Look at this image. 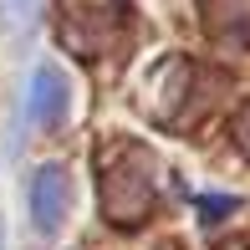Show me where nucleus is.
Returning a JSON list of instances; mask_svg holds the SVG:
<instances>
[{
  "label": "nucleus",
  "mask_w": 250,
  "mask_h": 250,
  "mask_svg": "<svg viewBox=\"0 0 250 250\" xmlns=\"http://www.w3.org/2000/svg\"><path fill=\"white\" fill-rule=\"evenodd\" d=\"M102 214L112 225H143L153 214V168L143 148H123L102 168Z\"/></svg>",
  "instance_id": "1"
},
{
  "label": "nucleus",
  "mask_w": 250,
  "mask_h": 250,
  "mask_svg": "<svg viewBox=\"0 0 250 250\" xmlns=\"http://www.w3.org/2000/svg\"><path fill=\"white\" fill-rule=\"evenodd\" d=\"M66 46L82 56H102L128 36V0H62L56 5Z\"/></svg>",
  "instance_id": "2"
},
{
  "label": "nucleus",
  "mask_w": 250,
  "mask_h": 250,
  "mask_svg": "<svg viewBox=\"0 0 250 250\" xmlns=\"http://www.w3.org/2000/svg\"><path fill=\"white\" fill-rule=\"evenodd\" d=\"M66 194H72V189H66V174L56 164L31 179V220H36V230H56V225H62Z\"/></svg>",
  "instance_id": "3"
},
{
  "label": "nucleus",
  "mask_w": 250,
  "mask_h": 250,
  "mask_svg": "<svg viewBox=\"0 0 250 250\" xmlns=\"http://www.w3.org/2000/svg\"><path fill=\"white\" fill-rule=\"evenodd\" d=\"M31 118L41 128H56L66 118V77L56 66H36V82H31Z\"/></svg>",
  "instance_id": "4"
},
{
  "label": "nucleus",
  "mask_w": 250,
  "mask_h": 250,
  "mask_svg": "<svg viewBox=\"0 0 250 250\" xmlns=\"http://www.w3.org/2000/svg\"><path fill=\"white\" fill-rule=\"evenodd\" d=\"M235 143H240V148L250 153V102L240 107V118H235Z\"/></svg>",
  "instance_id": "5"
},
{
  "label": "nucleus",
  "mask_w": 250,
  "mask_h": 250,
  "mask_svg": "<svg viewBox=\"0 0 250 250\" xmlns=\"http://www.w3.org/2000/svg\"><path fill=\"white\" fill-rule=\"evenodd\" d=\"M225 250H250V245H225Z\"/></svg>",
  "instance_id": "6"
}]
</instances>
